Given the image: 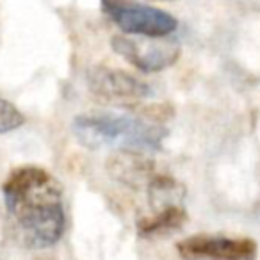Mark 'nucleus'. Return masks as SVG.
<instances>
[{
  "instance_id": "obj_1",
  "label": "nucleus",
  "mask_w": 260,
  "mask_h": 260,
  "mask_svg": "<svg viewBox=\"0 0 260 260\" xmlns=\"http://www.w3.org/2000/svg\"><path fill=\"white\" fill-rule=\"evenodd\" d=\"M6 209L30 248H48L66 230L62 185L40 166H20L2 184Z\"/></svg>"
},
{
  "instance_id": "obj_2",
  "label": "nucleus",
  "mask_w": 260,
  "mask_h": 260,
  "mask_svg": "<svg viewBox=\"0 0 260 260\" xmlns=\"http://www.w3.org/2000/svg\"><path fill=\"white\" fill-rule=\"evenodd\" d=\"M77 141L91 150L118 148L128 152L160 150L168 132L157 123L111 112L79 114L72 123Z\"/></svg>"
},
{
  "instance_id": "obj_3",
  "label": "nucleus",
  "mask_w": 260,
  "mask_h": 260,
  "mask_svg": "<svg viewBox=\"0 0 260 260\" xmlns=\"http://www.w3.org/2000/svg\"><path fill=\"white\" fill-rule=\"evenodd\" d=\"M102 9L119 30L130 36L166 38L178 27L177 18L168 11L136 0H102Z\"/></svg>"
},
{
  "instance_id": "obj_4",
  "label": "nucleus",
  "mask_w": 260,
  "mask_h": 260,
  "mask_svg": "<svg viewBox=\"0 0 260 260\" xmlns=\"http://www.w3.org/2000/svg\"><path fill=\"white\" fill-rule=\"evenodd\" d=\"M111 47L126 62L143 73H155L173 66L180 57V47L175 41H164V38L114 36Z\"/></svg>"
},
{
  "instance_id": "obj_5",
  "label": "nucleus",
  "mask_w": 260,
  "mask_h": 260,
  "mask_svg": "<svg viewBox=\"0 0 260 260\" xmlns=\"http://www.w3.org/2000/svg\"><path fill=\"white\" fill-rule=\"evenodd\" d=\"M87 89L94 98L109 104H139L152 94L148 84L121 70L93 66L86 75Z\"/></svg>"
},
{
  "instance_id": "obj_6",
  "label": "nucleus",
  "mask_w": 260,
  "mask_h": 260,
  "mask_svg": "<svg viewBox=\"0 0 260 260\" xmlns=\"http://www.w3.org/2000/svg\"><path fill=\"white\" fill-rule=\"evenodd\" d=\"M184 260H255L256 244L248 237L221 235H191L177 244Z\"/></svg>"
},
{
  "instance_id": "obj_7",
  "label": "nucleus",
  "mask_w": 260,
  "mask_h": 260,
  "mask_svg": "<svg viewBox=\"0 0 260 260\" xmlns=\"http://www.w3.org/2000/svg\"><path fill=\"white\" fill-rule=\"evenodd\" d=\"M107 171L116 182L132 189L145 187L157 175L155 162L152 159H146L141 152L128 150H118L114 155L109 157Z\"/></svg>"
},
{
  "instance_id": "obj_8",
  "label": "nucleus",
  "mask_w": 260,
  "mask_h": 260,
  "mask_svg": "<svg viewBox=\"0 0 260 260\" xmlns=\"http://www.w3.org/2000/svg\"><path fill=\"white\" fill-rule=\"evenodd\" d=\"M185 221H187L185 210L178 205H173L157 210L153 216L143 217L138 223V232L141 235H166L182 228Z\"/></svg>"
},
{
  "instance_id": "obj_9",
  "label": "nucleus",
  "mask_w": 260,
  "mask_h": 260,
  "mask_svg": "<svg viewBox=\"0 0 260 260\" xmlns=\"http://www.w3.org/2000/svg\"><path fill=\"white\" fill-rule=\"evenodd\" d=\"M185 191L177 180H173L168 175H159L152 178L148 184V200L152 202V207L157 210L168 209V207L177 205L175 202H180L184 198Z\"/></svg>"
},
{
  "instance_id": "obj_10",
  "label": "nucleus",
  "mask_w": 260,
  "mask_h": 260,
  "mask_svg": "<svg viewBox=\"0 0 260 260\" xmlns=\"http://www.w3.org/2000/svg\"><path fill=\"white\" fill-rule=\"evenodd\" d=\"M25 123V116L11 102L0 98V134H8Z\"/></svg>"
},
{
  "instance_id": "obj_11",
  "label": "nucleus",
  "mask_w": 260,
  "mask_h": 260,
  "mask_svg": "<svg viewBox=\"0 0 260 260\" xmlns=\"http://www.w3.org/2000/svg\"><path fill=\"white\" fill-rule=\"evenodd\" d=\"M175 109L171 107L170 104H166V102H160V104H150L146 105V107L141 109V114L145 116L146 119H148L150 123H162L166 121V119H170L171 116H173Z\"/></svg>"
},
{
  "instance_id": "obj_12",
  "label": "nucleus",
  "mask_w": 260,
  "mask_h": 260,
  "mask_svg": "<svg viewBox=\"0 0 260 260\" xmlns=\"http://www.w3.org/2000/svg\"><path fill=\"white\" fill-rule=\"evenodd\" d=\"M36 260H57L55 256H38Z\"/></svg>"
}]
</instances>
